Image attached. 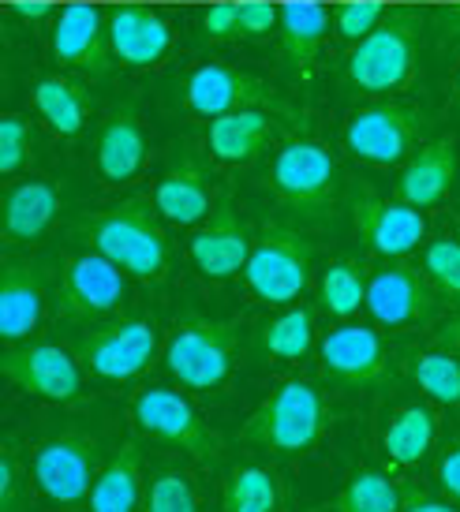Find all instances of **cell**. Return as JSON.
Segmentation results:
<instances>
[{
  "mask_svg": "<svg viewBox=\"0 0 460 512\" xmlns=\"http://www.w3.org/2000/svg\"><path fill=\"white\" fill-rule=\"evenodd\" d=\"M184 101L191 113L206 116V120L225 113H240V109H266V113L274 116L296 120V109L266 79H255V75L240 72V68H225V64H202V68H195L184 86Z\"/></svg>",
  "mask_w": 460,
  "mask_h": 512,
  "instance_id": "cell-11",
  "label": "cell"
},
{
  "mask_svg": "<svg viewBox=\"0 0 460 512\" xmlns=\"http://www.w3.org/2000/svg\"><path fill=\"white\" fill-rule=\"evenodd\" d=\"M30 509V479L23 460L12 445L0 453V512H27Z\"/></svg>",
  "mask_w": 460,
  "mask_h": 512,
  "instance_id": "cell-37",
  "label": "cell"
},
{
  "mask_svg": "<svg viewBox=\"0 0 460 512\" xmlns=\"http://www.w3.org/2000/svg\"><path fill=\"white\" fill-rule=\"evenodd\" d=\"M367 303V277L356 258H337L322 273V307L333 318H352Z\"/></svg>",
  "mask_w": 460,
  "mask_h": 512,
  "instance_id": "cell-34",
  "label": "cell"
},
{
  "mask_svg": "<svg viewBox=\"0 0 460 512\" xmlns=\"http://www.w3.org/2000/svg\"><path fill=\"white\" fill-rule=\"evenodd\" d=\"M274 135V113L266 109H240L210 120L206 146L221 165H247L262 154V146Z\"/></svg>",
  "mask_w": 460,
  "mask_h": 512,
  "instance_id": "cell-22",
  "label": "cell"
},
{
  "mask_svg": "<svg viewBox=\"0 0 460 512\" xmlns=\"http://www.w3.org/2000/svg\"><path fill=\"white\" fill-rule=\"evenodd\" d=\"M143 512H199V494H195V486H191L184 471L161 468L150 479Z\"/></svg>",
  "mask_w": 460,
  "mask_h": 512,
  "instance_id": "cell-35",
  "label": "cell"
},
{
  "mask_svg": "<svg viewBox=\"0 0 460 512\" xmlns=\"http://www.w3.org/2000/svg\"><path fill=\"white\" fill-rule=\"evenodd\" d=\"M423 277L431 281L438 292L460 296V240H431L423 247Z\"/></svg>",
  "mask_w": 460,
  "mask_h": 512,
  "instance_id": "cell-36",
  "label": "cell"
},
{
  "mask_svg": "<svg viewBox=\"0 0 460 512\" xmlns=\"http://www.w3.org/2000/svg\"><path fill=\"white\" fill-rule=\"evenodd\" d=\"M442 23H446V30L453 27V34H460V4H453V8L442 12Z\"/></svg>",
  "mask_w": 460,
  "mask_h": 512,
  "instance_id": "cell-46",
  "label": "cell"
},
{
  "mask_svg": "<svg viewBox=\"0 0 460 512\" xmlns=\"http://www.w3.org/2000/svg\"><path fill=\"white\" fill-rule=\"evenodd\" d=\"M386 19V8L378 0H348L333 12V30L345 38V42H360L367 38L378 23Z\"/></svg>",
  "mask_w": 460,
  "mask_h": 512,
  "instance_id": "cell-38",
  "label": "cell"
},
{
  "mask_svg": "<svg viewBox=\"0 0 460 512\" xmlns=\"http://www.w3.org/2000/svg\"><path fill=\"white\" fill-rule=\"evenodd\" d=\"M281 45H285L288 68L296 75H303L315 60L318 45L330 30V15L322 4H311V0H300V4H285L281 8Z\"/></svg>",
  "mask_w": 460,
  "mask_h": 512,
  "instance_id": "cell-28",
  "label": "cell"
},
{
  "mask_svg": "<svg viewBox=\"0 0 460 512\" xmlns=\"http://www.w3.org/2000/svg\"><path fill=\"white\" fill-rule=\"evenodd\" d=\"M322 434H326V400L303 378H288L277 385L240 430L244 441L277 456L311 453Z\"/></svg>",
  "mask_w": 460,
  "mask_h": 512,
  "instance_id": "cell-2",
  "label": "cell"
},
{
  "mask_svg": "<svg viewBox=\"0 0 460 512\" xmlns=\"http://www.w3.org/2000/svg\"><path fill=\"white\" fill-rule=\"evenodd\" d=\"M277 23H281V12L274 4H262V0L240 4V38H266Z\"/></svg>",
  "mask_w": 460,
  "mask_h": 512,
  "instance_id": "cell-41",
  "label": "cell"
},
{
  "mask_svg": "<svg viewBox=\"0 0 460 512\" xmlns=\"http://www.w3.org/2000/svg\"><path fill=\"white\" fill-rule=\"evenodd\" d=\"M34 109L60 139H75L87 124V98L64 75H45L42 83L34 86Z\"/></svg>",
  "mask_w": 460,
  "mask_h": 512,
  "instance_id": "cell-29",
  "label": "cell"
},
{
  "mask_svg": "<svg viewBox=\"0 0 460 512\" xmlns=\"http://www.w3.org/2000/svg\"><path fill=\"white\" fill-rule=\"evenodd\" d=\"M404 363H408L412 382L427 397L446 408H460V359L453 352H412Z\"/></svg>",
  "mask_w": 460,
  "mask_h": 512,
  "instance_id": "cell-32",
  "label": "cell"
},
{
  "mask_svg": "<svg viewBox=\"0 0 460 512\" xmlns=\"http://www.w3.org/2000/svg\"><path fill=\"white\" fill-rule=\"evenodd\" d=\"M251 247L255 243L247 236L244 221L232 210V202H221V206H214V214L199 225V232L191 236V262L199 266L202 277L229 281L236 273H244Z\"/></svg>",
  "mask_w": 460,
  "mask_h": 512,
  "instance_id": "cell-18",
  "label": "cell"
},
{
  "mask_svg": "<svg viewBox=\"0 0 460 512\" xmlns=\"http://www.w3.org/2000/svg\"><path fill=\"white\" fill-rule=\"evenodd\" d=\"M202 34L210 42H229V38H240V8L236 4H214L202 12Z\"/></svg>",
  "mask_w": 460,
  "mask_h": 512,
  "instance_id": "cell-40",
  "label": "cell"
},
{
  "mask_svg": "<svg viewBox=\"0 0 460 512\" xmlns=\"http://www.w3.org/2000/svg\"><path fill=\"white\" fill-rule=\"evenodd\" d=\"M352 225L363 240L371 243V251L386 258H404L427 236V221L416 206H408L401 199H378L371 191L356 195V202H352Z\"/></svg>",
  "mask_w": 460,
  "mask_h": 512,
  "instance_id": "cell-17",
  "label": "cell"
},
{
  "mask_svg": "<svg viewBox=\"0 0 460 512\" xmlns=\"http://www.w3.org/2000/svg\"><path fill=\"white\" fill-rule=\"evenodd\" d=\"M158 217L154 202L135 195L94 217H83L79 236L90 243V251L116 262L128 277L143 285H161L169 277V236Z\"/></svg>",
  "mask_w": 460,
  "mask_h": 512,
  "instance_id": "cell-1",
  "label": "cell"
},
{
  "mask_svg": "<svg viewBox=\"0 0 460 512\" xmlns=\"http://www.w3.org/2000/svg\"><path fill=\"white\" fill-rule=\"evenodd\" d=\"M30 146H34V139H30L27 120L15 113L4 116V120H0V172L12 176V172L23 169L30 161Z\"/></svg>",
  "mask_w": 460,
  "mask_h": 512,
  "instance_id": "cell-39",
  "label": "cell"
},
{
  "mask_svg": "<svg viewBox=\"0 0 460 512\" xmlns=\"http://www.w3.org/2000/svg\"><path fill=\"white\" fill-rule=\"evenodd\" d=\"M281 505V486L270 468L259 464H244L232 468L221 490V509L225 512H277Z\"/></svg>",
  "mask_w": 460,
  "mask_h": 512,
  "instance_id": "cell-30",
  "label": "cell"
},
{
  "mask_svg": "<svg viewBox=\"0 0 460 512\" xmlns=\"http://www.w3.org/2000/svg\"><path fill=\"white\" fill-rule=\"evenodd\" d=\"M143 509V453L135 441H124L113 460L101 468L90 512H139Z\"/></svg>",
  "mask_w": 460,
  "mask_h": 512,
  "instance_id": "cell-25",
  "label": "cell"
},
{
  "mask_svg": "<svg viewBox=\"0 0 460 512\" xmlns=\"http://www.w3.org/2000/svg\"><path fill=\"white\" fill-rule=\"evenodd\" d=\"M60 191L49 180H27L8 191L4 199V240L27 243L38 240L57 221Z\"/></svg>",
  "mask_w": 460,
  "mask_h": 512,
  "instance_id": "cell-26",
  "label": "cell"
},
{
  "mask_svg": "<svg viewBox=\"0 0 460 512\" xmlns=\"http://www.w3.org/2000/svg\"><path fill=\"white\" fill-rule=\"evenodd\" d=\"M453 180H457V143L434 139L404 165L401 180H397V199L416 210H427L453 191Z\"/></svg>",
  "mask_w": 460,
  "mask_h": 512,
  "instance_id": "cell-21",
  "label": "cell"
},
{
  "mask_svg": "<svg viewBox=\"0 0 460 512\" xmlns=\"http://www.w3.org/2000/svg\"><path fill=\"white\" fill-rule=\"evenodd\" d=\"M12 12L19 15V19H45V15H53V4L49 0H15L12 4Z\"/></svg>",
  "mask_w": 460,
  "mask_h": 512,
  "instance_id": "cell-44",
  "label": "cell"
},
{
  "mask_svg": "<svg viewBox=\"0 0 460 512\" xmlns=\"http://www.w3.org/2000/svg\"><path fill=\"white\" fill-rule=\"evenodd\" d=\"M259 344L270 359L296 363L315 344V314L307 311V307H288V311H281L259 329Z\"/></svg>",
  "mask_w": 460,
  "mask_h": 512,
  "instance_id": "cell-31",
  "label": "cell"
},
{
  "mask_svg": "<svg viewBox=\"0 0 460 512\" xmlns=\"http://www.w3.org/2000/svg\"><path fill=\"white\" fill-rule=\"evenodd\" d=\"M270 184L281 195V202H288L292 210L318 217L333 210L341 172H337V161L322 143L292 139V143L277 150L274 165H270Z\"/></svg>",
  "mask_w": 460,
  "mask_h": 512,
  "instance_id": "cell-8",
  "label": "cell"
},
{
  "mask_svg": "<svg viewBox=\"0 0 460 512\" xmlns=\"http://www.w3.org/2000/svg\"><path fill=\"white\" fill-rule=\"evenodd\" d=\"M131 423L139 427V434L161 441L169 449H180L202 468H214L225 453L221 434L191 408V400L165 385H146L131 397Z\"/></svg>",
  "mask_w": 460,
  "mask_h": 512,
  "instance_id": "cell-4",
  "label": "cell"
},
{
  "mask_svg": "<svg viewBox=\"0 0 460 512\" xmlns=\"http://www.w3.org/2000/svg\"><path fill=\"white\" fill-rule=\"evenodd\" d=\"M438 344H446L449 352H460V318H453V322H446V326H442V333H438Z\"/></svg>",
  "mask_w": 460,
  "mask_h": 512,
  "instance_id": "cell-45",
  "label": "cell"
},
{
  "mask_svg": "<svg viewBox=\"0 0 460 512\" xmlns=\"http://www.w3.org/2000/svg\"><path fill=\"white\" fill-rule=\"evenodd\" d=\"M401 512H460V505H453V501L427 498L423 490H404Z\"/></svg>",
  "mask_w": 460,
  "mask_h": 512,
  "instance_id": "cell-43",
  "label": "cell"
},
{
  "mask_svg": "<svg viewBox=\"0 0 460 512\" xmlns=\"http://www.w3.org/2000/svg\"><path fill=\"white\" fill-rule=\"evenodd\" d=\"M4 378L38 400L53 404H72L83 393V363L79 356L64 352L57 344H27V348H8L0 359Z\"/></svg>",
  "mask_w": 460,
  "mask_h": 512,
  "instance_id": "cell-13",
  "label": "cell"
},
{
  "mask_svg": "<svg viewBox=\"0 0 460 512\" xmlns=\"http://www.w3.org/2000/svg\"><path fill=\"white\" fill-rule=\"evenodd\" d=\"M236 326L202 314H184L165 344V370L187 389H217L232 374Z\"/></svg>",
  "mask_w": 460,
  "mask_h": 512,
  "instance_id": "cell-5",
  "label": "cell"
},
{
  "mask_svg": "<svg viewBox=\"0 0 460 512\" xmlns=\"http://www.w3.org/2000/svg\"><path fill=\"white\" fill-rule=\"evenodd\" d=\"M307 277H311V243L285 225L262 228L244 266L251 296L262 299L266 307H288L292 299L303 296Z\"/></svg>",
  "mask_w": 460,
  "mask_h": 512,
  "instance_id": "cell-6",
  "label": "cell"
},
{
  "mask_svg": "<svg viewBox=\"0 0 460 512\" xmlns=\"http://www.w3.org/2000/svg\"><path fill=\"white\" fill-rule=\"evenodd\" d=\"M98 172L105 184H131L146 165V135L131 109L120 113L101 128L98 150H94Z\"/></svg>",
  "mask_w": 460,
  "mask_h": 512,
  "instance_id": "cell-23",
  "label": "cell"
},
{
  "mask_svg": "<svg viewBox=\"0 0 460 512\" xmlns=\"http://www.w3.org/2000/svg\"><path fill=\"white\" fill-rule=\"evenodd\" d=\"M378 326L386 329H408L423 326L434 314V292L431 281L416 266H382L367 277V303H363Z\"/></svg>",
  "mask_w": 460,
  "mask_h": 512,
  "instance_id": "cell-15",
  "label": "cell"
},
{
  "mask_svg": "<svg viewBox=\"0 0 460 512\" xmlns=\"http://www.w3.org/2000/svg\"><path fill=\"white\" fill-rule=\"evenodd\" d=\"M109 45L124 68H154L169 53L173 30L165 23V15L154 8L124 4L109 12Z\"/></svg>",
  "mask_w": 460,
  "mask_h": 512,
  "instance_id": "cell-19",
  "label": "cell"
},
{
  "mask_svg": "<svg viewBox=\"0 0 460 512\" xmlns=\"http://www.w3.org/2000/svg\"><path fill=\"white\" fill-rule=\"evenodd\" d=\"M318 359H322V374L348 389H378L389 382L386 341L371 326H356V322L337 326L322 341Z\"/></svg>",
  "mask_w": 460,
  "mask_h": 512,
  "instance_id": "cell-14",
  "label": "cell"
},
{
  "mask_svg": "<svg viewBox=\"0 0 460 512\" xmlns=\"http://www.w3.org/2000/svg\"><path fill=\"white\" fill-rule=\"evenodd\" d=\"M404 490L389 483L386 471L360 468L333 501V512H401Z\"/></svg>",
  "mask_w": 460,
  "mask_h": 512,
  "instance_id": "cell-33",
  "label": "cell"
},
{
  "mask_svg": "<svg viewBox=\"0 0 460 512\" xmlns=\"http://www.w3.org/2000/svg\"><path fill=\"white\" fill-rule=\"evenodd\" d=\"M434 479L442 486V494H446L453 505H460V441L449 445L446 453H442L438 468H434Z\"/></svg>",
  "mask_w": 460,
  "mask_h": 512,
  "instance_id": "cell-42",
  "label": "cell"
},
{
  "mask_svg": "<svg viewBox=\"0 0 460 512\" xmlns=\"http://www.w3.org/2000/svg\"><path fill=\"white\" fill-rule=\"evenodd\" d=\"M416 53L419 15L408 8L386 12V19L348 53V79L363 94H397L416 75Z\"/></svg>",
  "mask_w": 460,
  "mask_h": 512,
  "instance_id": "cell-3",
  "label": "cell"
},
{
  "mask_svg": "<svg viewBox=\"0 0 460 512\" xmlns=\"http://www.w3.org/2000/svg\"><path fill=\"white\" fill-rule=\"evenodd\" d=\"M75 356L94 378L128 382L158 356V326L150 318H120L109 326H94L75 341Z\"/></svg>",
  "mask_w": 460,
  "mask_h": 512,
  "instance_id": "cell-10",
  "label": "cell"
},
{
  "mask_svg": "<svg viewBox=\"0 0 460 512\" xmlns=\"http://www.w3.org/2000/svg\"><path fill=\"white\" fill-rule=\"evenodd\" d=\"M438 438V415L423 404H404L389 415L386 430H382V449L393 464L401 468H416L419 460H427Z\"/></svg>",
  "mask_w": 460,
  "mask_h": 512,
  "instance_id": "cell-27",
  "label": "cell"
},
{
  "mask_svg": "<svg viewBox=\"0 0 460 512\" xmlns=\"http://www.w3.org/2000/svg\"><path fill=\"white\" fill-rule=\"evenodd\" d=\"M457 94H460V68H457Z\"/></svg>",
  "mask_w": 460,
  "mask_h": 512,
  "instance_id": "cell-47",
  "label": "cell"
},
{
  "mask_svg": "<svg viewBox=\"0 0 460 512\" xmlns=\"http://www.w3.org/2000/svg\"><path fill=\"white\" fill-rule=\"evenodd\" d=\"M45 311V273L30 258H8L0 281V337L8 344L27 341Z\"/></svg>",
  "mask_w": 460,
  "mask_h": 512,
  "instance_id": "cell-20",
  "label": "cell"
},
{
  "mask_svg": "<svg viewBox=\"0 0 460 512\" xmlns=\"http://www.w3.org/2000/svg\"><path fill=\"white\" fill-rule=\"evenodd\" d=\"M53 53L83 75H105L113 64L109 15L94 4H68L53 23Z\"/></svg>",
  "mask_w": 460,
  "mask_h": 512,
  "instance_id": "cell-16",
  "label": "cell"
},
{
  "mask_svg": "<svg viewBox=\"0 0 460 512\" xmlns=\"http://www.w3.org/2000/svg\"><path fill=\"white\" fill-rule=\"evenodd\" d=\"M124 296H128V273L98 251H87L64 266L57 314L64 322L105 318L124 307Z\"/></svg>",
  "mask_w": 460,
  "mask_h": 512,
  "instance_id": "cell-12",
  "label": "cell"
},
{
  "mask_svg": "<svg viewBox=\"0 0 460 512\" xmlns=\"http://www.w3.org/2000/svg\"><path fill=\"white\" fill-rule=\"evenodd\" d=\"M419 135H423V116L412 105L378 101L348 116L345 150L363 165L389 169V165H401L404 157H412Z\"/></svg>",
  "mask_w": 460,
  "mask_h": 512,
  "instance_id": "cell-9",
  "label": "cell"
},
{
  "mask_svg": "<svg viewBox=\"0 0 460 512\" xmlns=\"http://www.w3.org/2000/svg\"><path fill=\"white\" fill-rule=\"evenodd\" d=\"M154 206L169 225H199L214 214L210 202V187H206V172L195 161H184L169 169L154 187Z\"/></svg>",
  "mask_w": 460,
  "mask_h": 512,
  "instance_id": "cell-24",
  "label": "cell"
},
{
  "mask_svg": "<svg viewBox=\"0 0 460 512\" xmlns=\"http://www.w3.org/2000/svg\"><path fill=\"white\" fill-rule=\"evenodd\" d=\"M101 475V445L90 434L68 430L38 445L34 453V483L57 509L90 505L94 483Z\"/></svg>",
  "mask_w": 460,
  "mask_h": 512,
  "instance_id": "cell-7",
  "label": "cell"
}]
</instances>
